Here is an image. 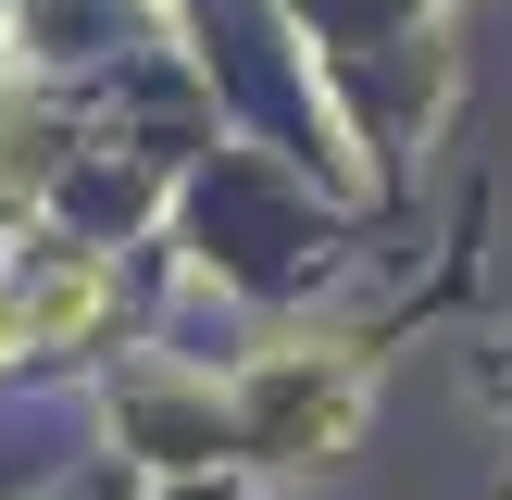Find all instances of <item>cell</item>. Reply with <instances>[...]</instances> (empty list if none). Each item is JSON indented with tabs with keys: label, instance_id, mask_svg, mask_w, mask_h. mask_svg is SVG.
I'll return each mask as SVG.
<instances>
[{
	"label": "cell",
	"instance_id": "cell-1",
	"mask_svg": "<svg viewBox=\"0 0 512 500\" xmlns=\"http://www.w3.org/2000/svg\"><path fill=\"white\" fill-rule=\"evenodd\" d=\"M13 313H25V350H63V338H88V325L113 313V275H100V263H63V275H38Z\"/></svg>",
	"mask_w": 512,
	"mask_h": 500
}]
</instances>
